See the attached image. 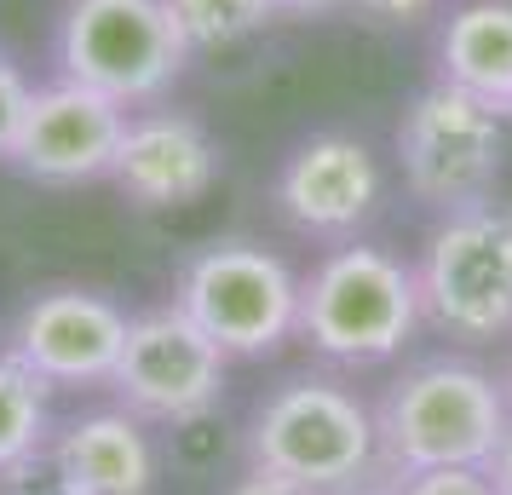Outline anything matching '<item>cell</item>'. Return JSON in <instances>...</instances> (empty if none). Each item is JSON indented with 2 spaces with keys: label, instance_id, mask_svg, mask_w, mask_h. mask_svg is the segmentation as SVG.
<instances>
[{
  "label": "cell",
  "instance_id": "cell-1",
  "mask_svg": "<svg viewBox=\"0 0 512 495\" xmlns=\"http://www.w3.org/2000/svg\"><path fill=\"white\" fill-rule=\"evenodd\" d=\"M374 432L386 472L489 467L512 432V398L489 369L466 357H426L403 369L374 403Z\"/></svg>",
  "mask_w": 512,
  "mask_h": 495
},
{
  "label": "cell",
  "instance_id": "cell-2",
  "mask_svg": "<svg viewBox=\"0 0 512 495\" xmlns=\"http://www.w3.org/2000/svg\"><path fill=\"white\" fill-rule=\"evenodd\" d=\"M248 467L305 490H369L386 478L374 409L334 375H288L248 421Z\"/></svg>",
  "mask_w": 512,
  "mask_h": 495
},
{
  "label": "cell",
  "instance_id": "cell-3",
  "mask_svg": "<svg viewBox=\"0 0 512 495\" xmlns=\"http://www.w3.org/2000/svg\"><path fill=\"white\" fill-rule=\"evenodd\" d=\"M420 329L415 265L369 242H334L300 277V340L328 363L369 369L409 346Z\"/></svg>",
  "mask_w": 512,
  "mask_h": 495
},
{
  "label": "cell",
  "instance_id": "cell-4",
  "mask_svg": "<svg viewBox=\"0 0 512 495\" xmlns=\"http://www.w3.org/2000/svg\"><path fill=\"white\" fill-rule=\"evenodd\" d=\"M420 323L455 346H501L512 340V208L472 202L438 213L415 260Z\"/></svg>",
  "mask_w": 512,
  "mask_h": 495
},
{
  "label": "cell",
  "instance_id": "cell-5",
  "mask_svg": "<svg viewBox=\"0 0 512 495\" xmlns=\"http://www.w3.org/2000/svg\"><path fill=\"white\" fill-rule=\"evenodd\" d=\"M52 58L64 81L116 98L121 110L162 104L190 70V47L167 0H64Z\"/></svg>",
  "mask_w": 512,
  "mask_h": 495
},
{
  "label": "cell",
  "instance_id": "cell-6",
  "mask_svg": "<svg viewBox=\"0 0 512 495\" xmlns=\"http://www.w3.org/2000/svg\"><path fill=\"white\" fill-rule=\"evenodd\" d=\"M173 306L225 357H271L300 334V277L265 242L213 236L179 265Z\"/></svg>",
  "mask_w": 512,
  "mask_h": 495
},
{
  "label": "cell",
  "instance_id": "cell-7",
  "mask_svg": "<svg viewBox=\"0 0 512 495\" xmlns=\"http://www.w3.org/2000/svg\"><path fill=\"white\" fill-rule=\"evenodd\" d=\"M501 162H507V121L478 98L455 93L449 81H432L409 98L397 121V167L415 202H426L432 213L489 202Z\"/></svg>",
  "mask_w": 512,
  "mask_h": 495
},
{
  "label": "cell",
  "instance_id": "cell-8",
  "mask_svg": "<svg viewBox=\"0 0 512 495\" xmlns=\"http://www.w3.org/2000/svg\"><path fill=\"white\" fill-rule=\"evenodd\" d=\"M225 375H231V357L167 300V306L133 311L121 363H116V375H110V392L139 421L196 426L219 409Z\"/></svg>",
  "mask_w": 512,
  "mask_h": 495
},
{
  "label": "cell",
  "instance_id": "cell-9",
  "mask_svg": "<svg viewBox=\"0 0 512 495\" xmlns=\"http://www.w3.org/2000/svg\"><path fill=\"white\" fill-rule=\"evenodd\" d=\"M127 323L133 317L104 288L52 283L18 306L6 352L24 369H35L52 392L58 386H110L121 346H127Z\"/></svg>",
  "mask_w": 512,
  "mask_h": 495
},
{
  "label": "cell",
  "instance_id": "cell-10",
  "mask_svg": "<svg viewBox=\"0 0 512 495\" xmlns=\"http://www.w3.org/2000/svg\"><path fill=\"white\" fill-rule=\"evenodd\" d=\"M127 116L133 110H121L116 98L58 75V81L29 93L24 127H18V144H12V167L29 173V179H41V185H93V179H110Z\"/></svg>",
  "mask_w": 512,
  "mask_h": 495
},
{
  "label": "cell",
  "instance_id": "cell-11",
  "mask_svg": "<svg viewBox=\"0 0 512 495\" xmlns=\"http://www.w3.org/2000/svg\"><path fill=\"white\" fill-rule=\"evenodd\" d=\"M380 162L351 133H311L277 167V213L311 242H357L380 213Z\"/></svg>",
  "mask_w": 512,
  "mask_h": 495
},
{
  "label": "cell",
  "instance_id": "cell-12",
  "mask_svg": "<svg viewBox=\"0 0 512 495\" xmlns=\"http://www.w3.org/2000/svg\"><path fill=\"white\" fill-rule=\"evenodd\" d=\"M219 167H225L219 144L202 121L185 116V110H167V104H144L127 116L110 185L139 213H167L202 202L219 185Z\"/></svg>",
  "mask_w": 512,
  "mask_h": 495
},
{
  "label": "cell",
  "instance_id": "cell-13",
  "mask_svg": "<svg viewBox=\"0 0 512 495\" xmlns=\"http://www.w3.org/2000/svg\"><path fill=\"white\" fill-rule=\"evenodd\" d=\"M41 467L52 472V495H150L156 490V444L139 415L87 409L52 426Z\"/></svg>",
  "mask_w": 512,
  "mask_h": 495
},
{
  "label": "cell",
  "instance_id": "cell-14",
  "mask_svg": "<svg viewBox=\"0 0 512 495\" xmlns=\"http://www.w3.org/2000/svg\"><path fill=\"white\" fill-rule=\"evenodd\" d=\"M438 81L512 121V0H461L438 29Z\"/></svg>",
  "mask_w": 512,
  "mask_h": 495
},
{
  "label": "cell",
  "instance_id": "cell-15",
  "mask_svg": "<svg viewBox=\"0 0 512 495\" xmlns=\"http://www.w3.org/2000/svg\"><path fill=\"white\" fill-rule=\"evenodd\" d=\"M52 444V386L0 352V484H18L47 461Z\"/></svg>",
  "mask_w": 512,
  "mask_h": 495
},
{
  "label": "cell",
  "instance_id": "cell-16",
  "mask_svg": "<svg viewBox=\"0 0 512 495\" xmlns=\"http://www.w3.org/2000/svg\"><path fill=\"white\" fill-rule=\"evenodd\" d=\"M167 12H173L179 35H185L190 58H196V52L236 47V41H248L254 29L271 24L265 0H167Z\"/></svg>",
  "mask_w": 512,
  "mask_h": 495
},
{
  "label": "cell",
  "instance_id": "cell-17",
  "mask_svg": "<svg viewBox=\"0 0 512 495\" xmlns=\"http://www.w3.org/2000/svg\"><path fill=\"white\" fill-rule=\"evenodd\" d=\"M380 495H495L484 467H432V472H386Z\"/></svg>",
  "mask_w": 512,
  "mask_h": 495
},
{
  "label": "cell",
  "instance_id": "cell-18",
  "mask_svg": "<svg viewBox=\"0 0 512 495\" xmlns=\"http://www.w3.org/2000/svg\"><path fill=\"white\" fill-rule=\"evenodd\" d=\"M29 93H35V87H29L18 52L0 47V162H12V144H18V127H24Z\"/></svg>",
  "mask_w": 512,
  "mask_h": 495
},
{
  "label": "cell",
  "instance_id": "cell-19",
  "mask_svg": "<svg viewBox=\"0 0 512 495\" xmlns=\"http://www.w3.org/2000/svg\"><path fill=\"white\" fill-rule=\"evenodd\" d=\"M443 0H340V12L374 29H415L426 18H438Z\"/></svg>",
  "mask_w": 512,
  "mask_h": 495
},
{
  "label": "cell",
  "instance_id": "cell-20",
  "mask_svg": "<svg viewBox=\"0 0 512 495\" xmlns=\"http://www.w3.org/2000/svg\"><path fill=\"white\" fill-rule=\"evenodd\" d=\"M380 490H386V478H380V484H369V490H346V495H380ZM225 495H328V490H305V484H288V478H271V472L248 467Z\"/></svg>",
  "mask_w": 512,
  "mask_h": 495
},
{
  "label": "cell",
  "instance_id": "cell-21",
  "mask_svg": "<svg viewBox=\"0 0 512 495\" xmlns=\"http://www.w3.org/2000/svg\"><path fill=\"white\" fill-rule=\"evenodd\" d=\"M265 12L271 18H328L340 12V0H265Z\"/></svg>",
  "mask_w": 512,
  "mask_h": 495
},
{
  "label": "cell",
  "instance_id": "cell-22",
  "mask_svg": "<svg viewBox=\"0 0 512 495\" xmlns=\"http://www.w3.org/2000/svg\"><path fill=\"white\" fill-rule=\"evenodd\" d=\"M489 484H495V495H512V432L501 438V449H495V461H489Z\"/></svg>",
  "mask_w": 512,
  "mask_h": 495
},
{
  "label": "cell",
  "instance_id": "cell-23",
  "mask_svg": "<svg viewBox=\"0 0 512 495\" xmlns=\"http://www.w3.org/2000/svg\"><path fill=\"white\" fill-rule=\"evenodd\" d=\"M507 398H512V375H507Z\"/></svg>",
  "mask_w": 512,
  "mask_h": 495
},
{
  "label": "cell",
  "instance_id": "cell-24",
  "mask_svg": "<svg viewBox=\"0 0 512 495\" xmlns=\"http://www.w3.org/2000/svg\"><path fill=\"white\" fill-rule=\"evenodd\" d=\"M12 495H29V490H12Z\"/></svg>",
  "mask_w": 512,
  "mask_h": 495
}]
</instances>
